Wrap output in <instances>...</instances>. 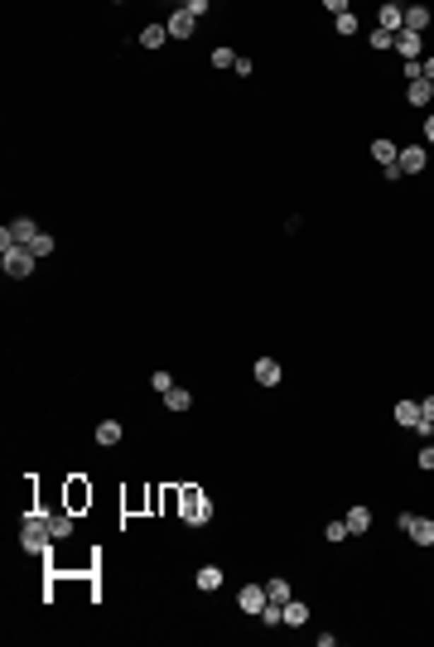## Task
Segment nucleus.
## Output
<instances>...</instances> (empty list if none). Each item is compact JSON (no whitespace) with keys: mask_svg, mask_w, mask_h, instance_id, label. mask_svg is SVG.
I'll return each instance as SVG.
<instances>
[{"mask_svg":"<svg viewBox=\"0 0 434 647\" xmlns=\"http://www.w3.org/2000/svg\"><path fill=\"white\" fill-rule=\"evenodd\" d=\"M309 623V604L304 599H285V628H304Z\"/></svg>","mask_w":434,"mask_h":647,"instance_id":"2eb2a0df","label":"nucleus"},{"mask_svg":"<svg viewBox=\"0 0 434 647\" xmlns=\"http://www.w3.org/2000/svg\"><path fill=\"white\" fill-rule=\"evenodd\" d=\"M29 251H34L39 261H44V256H54V232H39V237L29 242Z\"/></svg>","mask_w":434,"mask_h":647,"instance_id":"a878e982","label":"nucleus"},{"mask_svg":"<svg viewBox=\"0 0 434 647\" xmlns=\"http://www.w3.org/2000/svg\"><path fill=\"white\" fill-rule=\"evenodd\" d=\"M396 425L415 430V425H420V401H396Z\"/></svg>","mask_w":434,"mask_h":647,"instance_id":"a211bd4d","label":"nucleus"},{"mask_svg":"<svg viewBox=\"0 0 434 647\" xmlns=\"http://www.w3.org/2000/svg\"><path fill=\"white\" fill-rule=\"evenodd\" d=\"M324 537L333 541V546H338V541L348 537V522H328V527H324Z\"/></svg>","mask_w":434,"mask_h":647,"instance_id":"c85d7f7f","label":"nucleus"},{"mask_svg":"<svg viewBox=\"0 0 434 647\" xmlns=\"http://www.w3.org/2000/svg\"><path fill=\"white\" fill-rule=\"evenodd\" d=\"M420 73H425V82L434 87V54H430V58H420Z\"/></svg>","mask_w":434,"mask_h":647,"instance_id":"473e14b6","label":"nucleus"},{"mask_svg":"<svg viewBox=\"0 0 434 647\" xmlns=\"http://www.w3.org/2000/svg\"><path fill=\"white\" fill-rule=\"evenodd\" d=\"M121 420H102V425H97V445H102V450H111V445H121Z\"/></svg>","mask_w":434,"mask_h":647,"instance_id":"6ab92c4d","label":"nucleus"},{"mask_svg":"<svg viewBox=\"0 0 434 647\" xmlns=\"http://www.w3.org/2000/svg\"><path fill=\"white\" fill-rule=\"evenodd\" d=\"M420 131H425V145H434V111L425 116V126H420Z\"/></svg>","mask_w":434,"mask_h":647,"instance_id":"72a5a7b5","label":"nucleus"},{"mask_svg":"<svg viewBox=\"0 0 434 647\" xmlns=\"http://www.w3.org/2000/svg\"><path fill=\"white\" fill-rule=\"evenodd\" d=\"M44 522H49L54 537H73V517H68V513H54V517H44Z\"/></svg>","mask_w":434,"mask_h":647,"instance_id":"b1692460","label":"nucleus"},{"mask_svg":"<svg viewBox=\"0 0 434 647\" xmlns=\"http://www.w3.org/2000/svg\"><path fill=\"white\" fill-rule=\"evenodd\" d=\"M420 469H425V474H434V445H425V450H420Z\"/></svg>","mask_w":434,"mask_h":647,"instance_id":"7c9ffc66","label":"nucleus"},{"mask_svg":"<svg viewBox=\"0 0 434 647\" xmlns=\"http://www.w3.org/2000/svg\"><path fill=\"white\" fill-rule=\"evenodd\" d=\"M222 580H227V575H222V566H198V575H193V585H198V590H222Z\"/></svg>","mask_w":434,"mask_h":647,"instance_id":"ddd939ff","label":"nucleus"},{"mask_svg":"<svg viewBox=\"0 0 434 647\" xmlns=\"http://www.w3.org/2000/svg\"><path fill=\"white\" fill-rule=\"evenodd\" d=\"M213 68H237V49L217 44V49H213Z\"/></svg>","mask_w":434,"mask_h":647,"instance_id":"bb28decb","label":"nucleus"},{"mask_svg":"<svg viewBox=\"0 0 434 647\" xmlns=\"http://www.w3.org/2000/svg\"><path fill=\"white\" fill-rule=\"evenodd\" d=\"M406 29L410 34H425L430 29V5H406Z\"/></svg>","mask_w":434,"mask_h":647,"instance_id":"f8f14e48","label":"nucleus"},{"mask_svg":"<svg viewBox=\"0 0 434 647\" xmlns=\"http://www.w3.org/2000/svg\"><path fill=\"white\" fill-rule=\"evenodd\" d=\"M164 406H169V411H174V416H179V411H189V406H193V396H189V391H184V387H174V391H169V396H164Z\"/></svg>","mask_w":434,"mask_h":647,"instance_id":"5701e85b","label":"nucleus"},{"mask_svg":"<svg viewBox=\"0 0 434 647\" xmlns=\"http://www.w3.org/2000/svg\"><path fill=\"white\" fill-rule=\"evenodd\" d=\"M338 34H357V15H338Z\"/></svg>","mask_w":434,"mask_h":647,"instance_id":"c756f323","label":"nucleus"},{"mask_svg":"<svg viewBox=\"0 0 434 647\" xmlns=\"http://www.w3.org/2000/svg\"><path fill=\"white\" fill-rule=\"evenodd\" d=\"M232 73H237V78H251V73H256V63H251V58H237V68H232Z\"/></svg>","mask_w":434,"mask_h":647,"instance_id":"2f4dec72","label":"nucleus"},{"mask_svg":"<svg viewBox=\"0 0 434 647\" xmlns=\"http://www.w3.org/2000/svg\"><path fill=\"white\" fill-rule=\"evenodd\" d=\"M34 237H39V222H34V217H15V222L0 232V246H29Z\"/></svg>","mask_w":434,"mask_h":647,"instance_id":"39448f33","label":"nucleus"},{"mask_svg":"<svg viewBox=\"0 0 434 647\" xmlns=\"http://www.w3.org/2000/svg\"><path fill=\"white\" fill-rule=\"evenodd\" d=\"M237 604H242V614H261L266 609V585H242Z\"/></svg>","mask_w":434,"mask_h":647,"instance_id":"9d476101","label":"nucleus"},{"mask_svg":"<svg viewBox=\"0 0 434 647\" xmlns=\"http://www.w3.org/2000/svg\"><path fill=\"white\" fill-rule=\"evenodd\" d=\"M343 522H348V537H362V532L372 527V508H362V503H357V508L343 517Z\"/></svg>","mask_w":434,"mask_h":647,"instance_id":"4468645a","label":"nucleus"},{"mask_svg":"<svg viewBox=\"0 0 434 647\" xmlns=\"http://www.w3.org/2000/svg\"><path fill=\"white\" fill-rule=\"evenodd\" d=\"M261 623H266V628H280V623H285V604L266 599V609H261Z\"/></svg>","mask_w":434,"mask_h":647,"instance_id":"4be33fe9","label":"nucleus"},{"mask_svg":"<svg viewBox=\"0 0 434 647\" xmlns=\"http://www.w3.org/2000/svg\"><path fill=\"white\" fill-rule=\"evenodd\" d=\"M430 97H434V87H430L425 78H420V82H406V102H410V107H430Z\"/></svg>","mask_w":434,"mask_h":647,"instance_id":"dca6fc26","label":"nucleus"},{"mask_svg":"<svg viewBox=\"0 0 434 647\" xmlns=\"http://www.w3.org/2000/svg\"><path fill=\"white\" fill-rule=\"evenodd\" d=\"M34 261H39V256H34L29 246H5V251H0V266H5L10 280H29V275H34Z\"/></svg>","mask_w":434,"mask_h":647,"instance_id":"7ed1b4c3","label":"nucleus"},{"mask_svg":"<svg viewBox=\"0 0 434 647\" xmlns=\"http://www.w3.org/2000/svg\"><path fill=\"white\" fill-rule=\"evenodd\" d=\"M164 39H169V29H164V25H145V29H140V49H160Z\"/></svg>","mask_w":434,"mask_h":647,"instance_id":"aec40b11","label":"nucleus"},{"mask_svg":"<svg viewBox=\"0 0 434 647\" xmlns=\"http://www.w3.org/2000/svg\"><path fill=\"white\" fill-rule=\"evenodd\" d=\"M280 377H285V372H280L275 357H256V382H261V387H280Z\"/></svg>","mask_w":434,"mask_h":647,"instance_id":"9b49d317","label":"nucleus"},{"mask_svg":"<svg viewBox=\"0 0 434 647\" xmlns=\"http://www.w3.org/2000/svg\"><path fill=\"white\" fill-rule=\"evenodd\" d=\"M179 503H184V522H189V527H208V522H213V498H208L203 488H184Z\"/></svg>","mask_w":434,"mask_h":647,"instance_id":"f03ea898","label":"nucleus"},{"mask_svg":"<svg viewBox=\"0 0 434 647\" xmlns=\"http://www.w3.org/2000/svg\"><path fill=\"white\" fill-rule=\"evenodd\" d=\"M396 169H401V174H425V169H430V150H425V145H406V150L396 155Z\"/></svg>","mask_w":434,"mask_h":647,"instance_id":"423d86ee","label":"nucleus"},{"mask_svg":"<svg viewBox=\"0 0 434 647\" xmlns=\"http://www.w3.org/2000/svg\"><path fill=\"white\" fill-rule=\"evenodd\" d=\"M54 532H49V522H44V517H25V522H20V546H25V551H34V556H49V546H54Z\"/></svg>","mask_w":434,"mask_h":647,"instance_id":"f257e3e1","label":"nucleus"},{"mask_svg":"<svg viewBox=\"0 0 434 647\" xmlns=\"http://www.w3.org/2000/svg\"><path fill=\"white\" fill-rule=\"evenodd\" d=\"M396 155H401V150H396V140H386V135H381V140H372V160H377L381 169H386V164H396Z\"/></svg>","mask_w":434,"mask_h":647,"instance_id":"f3484780","label":"nucleus"},{"mask_svg":"<svg viewBox=\"0 0 434 647\" xmlns=\"http://www.w3.org/2000/svg\"><path fill=\"white\" fill-rule=\"evenodd\" d=\"M193 25H198V20H193L189 10H184V5H179V10H174V15L164 20V29H169V39H189V34H193Z\"/></svg>","mask_w":434,"mask_h":647,"instance_id":"1a4fd4ad","label":"nucleus"},{"mask_svg":"<svg viewBox=\"0 0 434 647\" xmlns=\"http://www.w3.org/2000/svg\"><path fill=\"white\" fill-rule=\"evenodd\" d=\"M396 54L406 58V63H420V54H425V39H420V34H410V29H401V34H396Z\"/></svg>","mask_w":434,"mask_h":647,"instance_id":"6e6552de","label":"nucleus"},{"mask_svg":"<svg viewBox=\"0 0 434 647\" xmlns=\"http://www.w3.org/2000/svg\"><path fill=\"white\" fill-rule=\"evenodd\" d=\"M150 387H155V391H160V396H169V391H174V387H179V382L169 377V372H155V377H150Z\"/></svg>","mask_w":434,"mask_h":647,"instance_id":"cd10ccee","label":"nucleus"},{"mask_svg":"<svg viewBox=\"0 0 434 647\" xmlns=\"http://www.w3.org/2000/svg\"><path fill=\"white\" fill-rule=\"evenodd\" d=\"M367 44H372L377 54H386V49H396V34H386V29H372V34H367Z\"/></svg>","mask_w":434,"mask_h":647,"instance_id":"393cba45","label":"nucleus"},{"mask_svg":"<svg viewBox=\"0 0 434 647\" xmlns=\"http://www.w3.org/2000/svg\"><path fill=\"white\" fill-rule=\"evenodd\" d=\"M377 29L401 34V29H406V5H381V10H377Z\"/></svg>","mask_w":434,"mask_h":647,"instance_id":"0eeeda50","label":"nucleus"},{"mask_svg":"<svg viewBox=\"0 0 434 647\" xmlns=\"http://www.w3.org/2000/svg\"><path fill=\"white\" fill-rule=\"evenodd\" d=\"M396 527L406 532L415 546H434V517H415V513H401L396 517Z\"/></svg>","mask_w":434,"mask_h":647,"instance_id":"20e7f679","label":"nucleus"},{"mask_svg":"<svg viewBox=\"0 0 434 647\" xmlns=\"http://www.w3.org/2000/svg\"><path fill=\"white\" fill-rule=\"evenodd\" d=\"M266 599H275V604H285V599H295V590H290V580H266Z\"/></svg>","mask_w":434,"mask_h":647,"instance_id":"412c9836","label":"nucleus"}]
</instances>
